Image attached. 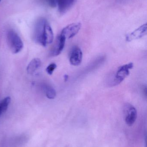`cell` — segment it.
Returning <instances> with one entry per match:
<instances>
[{
    "label": "cell",
    "mask_w": 147,
    "mask_h": 147,
    "mask_svg": "<svg viewBox=\"0 0 147 147\" xmlns=\"http://www.w3.org/2000/svg\"><path fill=\"white\" fill-rule=\"evenodd\" d=\"M33 38L36 43L44 47L46 46L53 41L52 29L47 21L45 18H39L35 23Z\"/></svg>",
    "instance_id": "obj_1"
},
{
    "label": "cell",
    "mask_w": 147,
    "mask_h": 147,
    "mask_svg": "<svg viewBox=\"0 0 147 147\" xmlns=\"http://www.w3.org/2000/svg\"><path fill=\"white\" fill-rule=\"evenodd\" d=\"M7 39L8 45L13 53H19L23 49L22 40L17 33L14 30H10L7 32Z\"/></svg>",
    "instance_id": "obj_2"
},
{
    "label": "cell",
    "mask_w": 147,
    "mask_h": 147,
    "mask_svg": "<svg viewBox=\"0 0 147 147\" xmlns=\"http://www.w3.org/2000/svg\"><path fill=\"white\" fill-rule=\"evenodd\" d=\"M133 63H130L119 67L116 73L111 78L109 84L112 86L121 84L129 76L130 73L129 70L133 69Z\"/></svg>",
    "instance_id": "obj_3"
},
{
    "label": "cell",
    "mask_w": 147,
    "mask_h": 147,
    "mask_svg": "<svg viewBox=\"0 0 147 147\" xmlns=\"http://www.w3.org/2000/svg\"><path fill=\"white\" fill-rule=\"evenodd\" d=\"M124 114L126 124L129 127L133 126L137 119L136 109L130 104H126L124 107Z\"/></svg>",
    "instance_id": "obj_4"
},
{
    "label": "cell",
    "mask_w": 147,
    "mask_h": 147,
    "mask_svg": "<svg viewBox=\"0 0 147 147\" xmlns=\"http://www.w3.org/2000/svg\"><path fill=\"white\" fill-rule=\"evenodd\" d=\"M81 24L79 22L72 23L64 28L60 34L66 39H70L74 37L79 32L81 28Z\"/></svg>",
    "instance_id": "obj_5"
},
{
    "label": "cell",
    "mask_w": 147,
    "mask_h": 147,
    "mask_svg": "<svg viewBox=\"0 0 147 147\" xmlns=\"http://www.w3.org/2000/svg\"><path fill=\"white\" fill-rule=\"evenodd\" d=\"M83 59V52L81 49L77 46L72 48L70 55V62L73 66H77L81 64Z\"/></svg>",
    "instance_id": "obj_6"
},
{
    "label": "cell",
    "mask_w": 147,
    "mask_h": 147,
    "mask_svg": "<svg viewBox=\"0 0 147 147\" xmlns=\"http://www.w3.org/2000/svg\"><path fill=\"white\" fill-rule=\"evenodd\" d=\"M66 40V38L60 34L57 38L51 51V54L52 56L56 57L60 54L64 47Z\"/></svg>",
    "instance_id": "obj_7"
},
{
    "label": "cell",
    "mask_w": 147,
    "mask_h": 147,
    "mask_svg": "<svg viewBox=\"0 0 147 147\" xmlns=\"http://www.w3.org/2000/svg\"><path fill=\"white\" fill-rule=\"evenodd\" d=\"M147 24H144L138 28L136 30L126 36V40L128 42H130L135 40L141 38L147 34Z\"/></svg>",
    "instance_id": "obj_8"
},
{
    "label": "cell",
    "mask_w": 147,
    "mask_h": 147,
    "mask_svg": "<svg viewBox=\"0 0 147 147\" xmlns=\"http://www.w3.org/2000/svg\"><path fill=\"white\" fill-rule=\"evenodd\" d=\"M55 1L59 12L61 14L66 13L75 2V0H55Z\"/></svg>",
    "instance_id": "obj_9"
},
{
    "label": "cell",
    "mask_w": 147,
    "mask_h": 147,
    "mask_svg": "<svg viewBox=\"0 0 147 147\" xmlns=\"http://www.w3.org/2000/svg\"><path fill=\"white\" fill-rule=\"evenodd\" d=\"M41 65V61L39 58H35L31 60L29 63L27 67L26 70L28 74H33Z\"/></svg>",
    "instance_id": "obj_10"
},
{
    "label": "cell",
    "mask_w": 147,
    "mask_h": 147,
    "mask_svg": "<svg viewBox=\"0 0 147 147\" xmlns=\"http://www.w3.org/2000/svg\"><path fill=\"white\" fill-rule=\"evenodd\" d=\"M43 90L47 98L51 99L55 98L56 96V91L51 86L46 84L44 85L43 86Z\"/></svg>",
    "instance_id": "obj_11"
},
{
    "label": "cell",
    "mask_w": 147,
    "mask_h": 147,
    "mask_svg": "<svg viewBox=\"0 0 147 147\" xmlns=\"http://www.w3.org/2000/svg\"><path fill=\"white\" fill-rule=\"evenodd\" d=\"M10 101L11 98L10 97L8 96L0 102V116L7 109Z\"/></svg>",
    "instance_id": "obj_12"
},
{
    "label": "cell",
    "mask_w": 147,
    "mask_h": 147,
    "mask_svg": "<svg viewBox=\"0 0 147 147\" xmlns=\"http://www.w3.org/2000/svg\"><path fill=\"white\" fill-rule=\"evenodd\" d=\"M56 68H57V65H56V64L52 63L50 64L47 67L46 69V71L47 73L49 75H51Z\"/></svg>",
    "instance_id": "obj_13"
},
{
    "label": "cell",
    "mask_w": 147,
    "mask_h": 147,
    "mask_svg": "<svg viewBox=\"0 0 147 147\" xmlns=\"http://www.w3.org/2000/svg\"><path fill=\"white\" fill-rule=\"evenodd\" d=\"M68 76L67 75H64V80L65 81H67V80H68Z\"/></svg>",
    "instance_id": "obj_14"
},
{
    "label": "cell",
    "mask_w": 147,
    "mask_h": 147,
    "mask_svg": "<svg viewBox=\"0 0 147 147\" xmlns=\"http://www.w3.org/2000/svg\"><path fill=\"white\" fill-rule=\"evenodd\" d=\"M1 0H0V2H1Z\"/></svg>",
    "instance_id": "obj_15"
}]
</instances>
